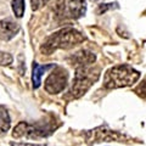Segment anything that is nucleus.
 Returning <instances> with one entry per match:
<instances>
[{
  "mask_svg": "<svg viewBox=\"0 0 146 146\" xmlns=\"http://www.w3.org/2000/svg\"><path fill=\"white\" fill-rule=\"evenodd\" d=\"M85 40L84 35L74 28L67 27L54 33L44 42L40 48V51L45 55H50L57 49H71L78 44H82Z\"/></svg>",
  "mask_w": 146,
  "mask_h": 146,
  "instance_id": "nucleus-1",
  "label": "nucleus"
},
{
  "mask_svg": "<svg viewBox=\"0 0 146 146\" xmlns=\"http://www.w3.org/2000/svg\"><path fill=\"white\" fill-rule=\"evenodd\" d=\"M140 78V73L128 65L115 66L106 72L104 86L107 89H117L133 85Z\"/></svg>",
  "mask_w": 146,
  "mask_h": 146,
  "instance_id": "nucleus-2",
  "label": "nucleus"
},
{
  "mask_svg": "<svg viewBox=\"0 0 146 146\" xmlns=\"http://www.w3.org/2000/svg\"><path fill=\"white\" fill-rule=\"evenodd\" d=\"M56 127L54 121H40L34 123L21 122L13 129V138H26V139H40L51 135Z\"/></svg>",
  "mask_w": 146,
  "mask_h": 146,
  "instance_id": "nucleus-3",
  "label": "nucleus"
},
{
  "mask_svg": "<svg viewBox=\"0 0 146 146\" xmlns=\"http://www.w3.org/2000/svg\"><path fill=\"white\" fill-rule=\"evenodd\" d=\"M100 78V68L89 66H79L76 70L74 80L71 89V95L73 98H80L89 90V88Z\"/></svg>",
  "mask_w": 146,
  "mask_h": 146,
  "instance_id": "nucleus-4",
  "label": "nucleus"
},
{
  "mask_svg": "<svg viewBox=\"0 0 146 146\" xmlns=\"http://www.w3.org/2000/svg\"><path fill=\"white\" fill-rule=\"evenodd\" d=\"M85 11L86 0H61L56 6V15L62 20H77L84 16Z\"/></svg>",
  "mask_w": 146,
  "mask_h": 146,
  "instance_id": "nucleus-5",
  "label": "nucleus"
},
{
  "mask_svg": "<svg viewBox=\"0 0 146 146\" xmlns=\"http://www.w3.org/2000/svg\"><path fill=\"white\" fill-rule=\"evenodd\" d=\"M86 144L93 145L101 141H122V143H130L129 139L125 135H122L117 131L110 130L107 125H101L99 128H95L93 130H88L84 133Z\"/></svg>",
  "mask_w": 146,
  "mask_h": 146,
  "instance_id": "nucleus-6",
  "label": "nucleus"
},
{
  "mask_svg": "<svg viewBox=\"0 0 146 146\" xmlns=\"http://www.w3.org/2000/svg\"><path fill=\"white\" fill-rule=\"evenodd\" d=\"M68 80V73L61 67H56L55 71L45 80V90L50 94H58L66 88Z\"/></svg>",
  "mask_w": 146,
  "mask_h": 146,
  "instance_id": "nucleus-7",
  "label": "nucleus"
},
{
  "mask_svg": "<svg viewBox=\"0 0 146 146\" xmlns=\"http://www.w3.org/2000/svg\"><path fill=\"white\" fill-rule=\"evenodd\" d=\"M20 32V25L12 21L11 18H5L0 21V39L1 40H11Z\"/></svg>",
  "mask_w": 146,
  "mask_h": 146,
  "instance_id": "nucleus-8",
  "label": "nucleus"
},
{
  "mask_svg": "<svg viewBox=\"0 0 146 146\" xmlns=\"http://www.w3.org/2000/svg\"><path fill=\"white\" fill-rule=\"evenodd\" d=\"M56 66L55 65H38L36 62L33 63V74H32V80H33V88L36 89L39 88L40 83H42V76L44 74L46 71L49 70H52V68H55Z\"/></svg>",
  "mask_w": 146,
  "mask_h": 146,
  "instance_id": "nucleus-9",
  "label": "nucleus"
},
{
  "mask_svg": "<svg viewBox=\"0 0 146 146\" xmlns=\"http://www.w3.org/2000/svg\"><path fill=\"white\" fill-rule=\"evenodd\" d=\"M73 58V63L76 65V67L79 66H89L91 63L95 62V55L90 51H86V50H82V51L77 52Z\"/></svg>",
  "mask_w": 146,
  "mask_h": 146,
  "instance_id": "nucleus-10",
  "label": "nucleus"
},
{
  "mask_svg": "<svg viewBox=\"0 0 146 146\" xmlns=\"http://www.w3.org/2000/svg\"><path fill=\"white\" fill-rule=\"evenodd\" d=\"M10 128V117L6 108L0 105V134L6 133Z\"/></svg>",
  "mask_w": 146,
  "mask_h": 146,
  "instance_id": "nucleus-11",
  "label": "nucleus"
},
{
  "mask_svg": "<svg viewBox=\"0 0 146 146\" xmlns=\"http://www.w3.org/2000/svg\"><path fill=\"white\" fill-rule=\"evenodd\" d=\"M12 11L15 13V16L21 18L25 13V0H12Z\"/></svg>",
  "mask_w": 146,
  "mask_h": 146,
  "instance_id": "nucleus-12",
  "label": "nucleus"
},
{
  "mask_svg": "<svg viewBox=\"0 0 146 146\" xmlns=\"http://www.w3.org/2000/svg\"><path fill=\"white\" fill-rule=\"evenodd\" d=\"M13 57L10 54L0 51V66H9L10 63H12Z\"/></svg>",
  "mask_w": 146,
  "mask_h": 146,
  "instance_id": "nucleus-13",
  "label": "nucleus"
},
{
  "mask_svg": "<svg viewBox=\"0 0 146 146\" xmlns=\"http://www.w3.org/2000/svg\"><path fill=\"white\" fill-rule=\"evenodd\" d=\"M48 1H49V0H31V3H32V9H33L34 11L39 10V9L43 7Z\"/></svg>",
  "mask_w": 146,
  "mask_h": 146,
  "instance_id": "nucleus-14",
  "label": "nucleus"
},
{
  "mask_svg": "<svg viewBox=\"0 0 146 146\" xmlns=\"http://www.w3.org/2000/svg\"><path fill=\"white\" fill-rule=\"evenodd\" d=\"M138 94H140V95H143V96H146V78L144 79V82L141 83L140 85H139V88L135 90Z\"/></svg>",
  "mask_w": 146,
  "mask_h": 146,
  "instance_id": "nucleus-15",
  "label": "nucleus"
},
{
  "mask_svg": "<svg viewBox=\"0 0 146 146\" xmlns=\"http://www.w3.org/2000/svg\"><path fill=\"white\" fill-rule=\"evenodd\" d=\"M11 146H50V145H44V144H29V143H10Z\"/></svg>",
  "mask_w": 146,
  "mask_h": 146,
  "instance_id": "nucleus-16",
  "label": "nucleus"
}]
</instances>
